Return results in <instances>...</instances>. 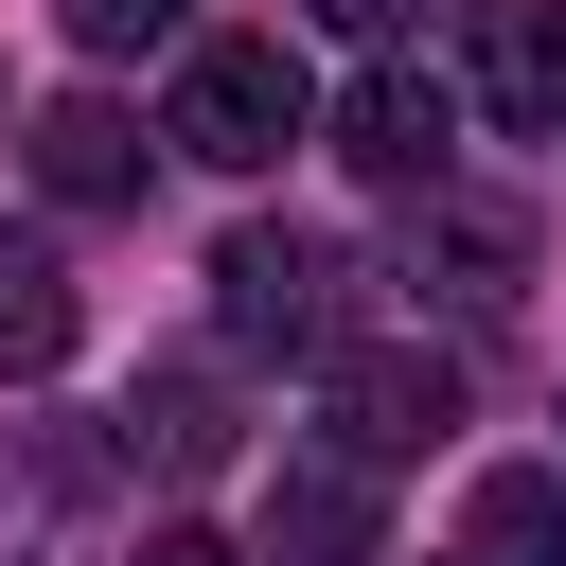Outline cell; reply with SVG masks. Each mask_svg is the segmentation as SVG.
<instances>
[{
	"instance_id": "1",
	"label": "cell",
	"mask_w": 566,
	"mask_h": 566,
	"mask_svg": "<svg viewBox=\"0 0 566 566\" xmlns=\"http://www.w3.org/2000/svg\"><path fill=\"white\" fill-rule=\"evenodd\" d=\"M212 318H230V354H336L354 336V248L301 230V212H248L212 248Z\"/></svg>"
},
{
	"instance_id": "2",
	"label": "cell",
	"mask_w": 566,
	"mask_h": 566,
	"mask_svg": "<svg viewBox=\"0 0 566 566\" xmlns=\"http://www.w3.org/2000/svg\"><path fill=\"white\" fill-rule=\"evenodd\" d=\"M301 124H318V88H301V53H283V35H195V53H177V106H159V142H177V159L265 177Z\"/></svg>"
},
{
	"instance_id": "3",
	"label": "cell",
	"mask_w": 566,
	"mask_h": 566,
	"mask_svg": "<svg viewBox=\"0 0 566 566\" xmlns=\"http://www.w3.org/2000/svg\"><path fill=\"white\" fill-rule=\"evenodd\" d=\"M318 424H336V460H424L442 424H460V354H424V336H336V389H318Z\"/></svg>"
},
{
	"instance_id": "4",
	"label": "cell",
	"mask_w": 566,
	"mask_h": 566,
	"mask_svg": "<svg viewBox=\"0 0 566 566\" xmlns=\"http://www.w3.org/2000/svg\"><path fill=\"white\" fill-rule=\"evenodd\" d=\"M336 159H354V177H389V195L460 177V88H442L424 53H371V71L336 88Z\"/></svg>"
},
{
	"instance_id": "5",
	"label": "cell",
	"mask_w": 566,
	"mask_h": 566,
	"mask_svg": "<svg viewBox=\"0 0 566 566\" xmlns=\"http://www.w3.org/2000/svg\"><path fill=\"white\" fill-rule=\"evenodd\" d=\"M407 283H442V301H513L531 283V212L513 195H478V177H424V212H407Z\"/></svg>"
},
{
	"instance_id": "6",
	"label": "cell",
	"mask_w": 566,
	"mask_h": 566,
	"mask_svg": "<svg viewBox=\"0 0 566 566\" xmlns=\"http://www.w3.org/2000/svg\"><path fill=\"white\" fill-rule=\"evenodd\" d=\"M371 531H389V513H371V460L301 442V460L265 478V548H248V566H371Z\"/></svg>"
},
{
	"instance_id": "7",
	"label": "cell",
	"mask_w": 566,
	"mask_h": 566,
	"mask_svg": "<svg viewBox=\"0 0 566 566\" xmlns=\"http://www.w3.org/2000/svg\"><path fill=\"white\" fill-rule=\"evenodd\" d=\"M230 442H248V424H230V371L159 354V371L124 389V460H142V478H177V495H195V478H230Z\"/></svg>"
},
{
	"instance_id": "8",
	"label": "cell",
	"mask_w": 566,
	"mask_h": 566,
	"mask_svg": "<svg viewBox=\"0 0 566 566\" xmlns=\"http://www.w3.org/2000/svg\"><path fill=\"white\" fill-rule=\"evenodd\" d=\"M478 106L513 142H566V0H495L478 18Z\"/></svg>"
},
{
	"instance_id": "9",
	"label": "cell",
	"mask_w": 566,
	"mask_h": 566,
	"mask_svg": "<svg viewBox=\"0 0 566 566\" xmlns=\"http://www.w3.org/2000/svg\"><path fill=\"white\" fill-rule=\"evenodd\" d=\"M35 195H53V212H124V195H142V124H124L106 88L35 106Z\"/></svg>"
},
{
	"instance_id": "10",
	"label": "cell",
	"mask_w": 566,
	"mask_h": 566,
	"mask_svg": "<svg viewBox=\"0 0 566 566\" xmlns=\"http://www.w3.org/2000/svg\"><path fill=\"white\" fill-rule=\"evenodd\" d=\"M460 566H566V460H495L460 513Z\"/></svg>"
},
{
	"instance_id": "11",
	"label": "cell",
	"mask_w": 566,
	"mask_h": 566,
	"mask_svg": "<svg viewBox=\"0 0 566 566\" xmlns=\"http://www.w3.org/2000/svg\"><path fill=\"white\" fill-rule=\"evenodd\" d=\"M88 336V301H71V248L53 230H0V371H53Z\"/></svg>"
},
{
	"instance_id": "12",
	"label": "cell",
	"mask_w": 566,
	"mask_h": 566,
	"mask_svg": "<svg viewBox=\"0 0 566 566\" xmlns=\"http://www.w3.org/2000/svg\"><path fill=\"white\" fill-rule=\"evenodd\" d=\"M53 18H71V53H159L195 0H53Z\"/></svg>"
},
{
	"instance_id": "13",
	"label": "cell",
	"mask_w": 566,
	"mask_h": 566,
	"mask_svg": "<svg viewBox=\"0 0 566 566\" xmlns=\"http://www.w3.org/2000/svg\"><path fill=\"white\" fill-rule=\"evenodd\" d=\"M301 18H318V35H371V53H407V35L442 18V0H301Z\"/></svg>"
},
{
	"instance_id": "14",
	"label": "cell",
	"mask_w": 566,
	"mask_h": 566,
	"mask_svg": "<svg viewBox=\"0 0 566 566\" xmlns=\"http://www.w3.org/2000/svg\"><path fill=\"white\" fill-rule=\"evenodd\" d=\"M142 566H248V548H212V531H159V548H142Z\"/></svg>"
}]
</instances>
